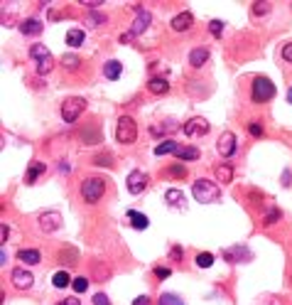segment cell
I'll list each match as a JSON object with an SVG mask.
<instances>
[{
    "mask_svg": "<svg viewBox=\"0 0 292 305\" xmlns=\"http://www.w3.org/2000/svg\"><path fill=\"white\" fill-rule=\"evenodd\" d=\"M216 180H219V182H231V180H233L231 165H219V168H216Z\"/></svg>",
    "mask_w": 292,
    "mask_h": 305,
    "instance_id": "cell-24",
    "label": "cell"
},
{
    "mask_svg": "<svg viewBox=\"0 0 292 305\" xmlns=\"http://www.w3.org/2000/svg\"><path fill=\"white\" fill-rule=\"evenodd\" d=\"M248 133L256 135V138H260V135H263V126L256 123V121H251V123H248Z\"/></svg>",
    "mask_w": 292,
    "mask_h": 305,
    "instance_id": "cell-35",
    "label": "cell"
},
{
    "mask_svg": "<svg viewBox=\"0 0 292 305\" xmlns=\"http://www.w3.org/2000/svg\"><path fill=\"white\" fill-rule=\"evenodd\" d=\"M20 30L25 32V35H39L42 32V22L35 18H30V20H25L22 25H20Z\"/></svg>",
    "mask_w": 292,
    "mask_h": 305,
    "instance_id": "cell-21",
    "label": "cell"
},
{
    "mask_svg": "<svg viewBox=\"0 0 292 305\" xmlns=\"http://www.w3.org/2000/svg\"><path fill=\"white\" fill-rule=\"evenodd\" d=\"M103 74H106V79L115 81L118 76L123 74V64H121L118 59H110V62H106V64H103Z\"/></svg>",
    "mask_w": 292,
    "mask_h": 305,
    "instance_id": "cell-14",
    "label": "cell"
},
{
    "mask_svg": "<svg viewBox=\"0 0 292 305\" xmlns=\"http://www.w3.org/2000/svg\"><path fill=\"white\" fill-rule=\"evenodd\" d=\"M93 165H101V168H110L113 165V155L110 152H101L93 158Z\"/></svg>",
    "mask_w": 292,
    "mask_h": 305,
    "instance_id": "cell-29",
    "label": "cell"
},
{
    "mask_svg": "<svg viewBox=\"0 0 292 305\" xmlns=\"http://www.w3.org/2000/svg\"><path fill=\"white\" fill-rule=\"evenodd\" d=\"M10 278H13V283H15L18 288H32V281H35V278H32V273H30V271H25V268H15Z\"/></svg>",
    "mask_w": 292,
    "mask_h": 305,
    "instance_id": "cell-11",
    "label": "cell"
},
{
    "mask_svg": "<svg viewBox=\"0 0 292 305\" xmlns=\"http://www.w3.org/2000/svg\"><path fill=\"white\" fill-rule=\"evenodd\" d=\"M135 37V35H133V32H126V35H121V42H130V39Z\"/></svg>",
    "mask_w": 292,
    "mask_h": 305,
    "instance_id": "cell-48",
    "label": "cell"
},
{
    "mask_svg": "<svg viewBox=\"0 0 292 305\" xmlns=\"http://www.w3.org/2000/svg\"><path fill=\"white\" fill-rule=\"evenodd\" d=\"M167 172H169L172 177H180V180H184V177H187V168H184V165H172Z\"/></svg>",
    "mask_w": 292,
    "mask_h": 305,
    "instance_id": "cell-34",
    "label": "cell"
},
{
    "mask_svg": "<svg viewBox=\"0 0 292 305\" xmlns=\"http://www.w3.org/2000/svg\"><path fill=\"white\" fill-rule=\"evenodd\" d=\"M84 5H89V8H98V5H103V3H101V0H86Z\"/></svg>",
    "mask_w": 292,
    "mask_h": 305,
    "instance_id": "cell-44",
    "label": "cell"
},
{
    "mask_svg": "<svg viewBox=\"0 0 292 305\" xmlns=\"http://www.w3.org/2000/svg\"><path fill=\"white\" fill-rule=\"evenodd\" d=\"M86 109V101L81 98V96H72V98H67L64 104H62V118L67 121V123H74L81 111Z\"/></svg>",
    "mask_w": 292,
    "mask_h": 305,
    "instance_id": "cell-5",
    "label": "cell"
},
{
    "mask_svg": "<svg viewBox=\"0 0 292 305\" xmlns=\"http://www.w3.org/2000/svg\"><path fill=\"white\" fill-rule=\"evenodd\" d=\"M128 222H130V227L133 229H147V224H150L145 214H140V212H135V210L128 212Z\"/></svg>",
    "mask_w": 292,
    "mask_h": 305,
    "instance_id": "cell-20",
    "label": "cell"
},
{
    "mask_svg": "<svg viewBox=\"0 0 292 305\" xmlns=\"http://www.w3.org/2000/svg\"><path fill=\"white\" fill-rule=\"evenodd\" d=\"M42 172H44V163H37V160H35V163L30 165V170H27V182L32 185V182H35Z\"/></svg>",
    "mask_w": 292,
    "mask_h": 305,
    "instance_id": "cell-25",
    "label": "cell"
},
{
    "mask_svg": "<svg viewBox=\"0 0 292 305\" xmlns=\"http://www.w3.org/2000/svg\"><path fill=\"white\" fill-rule=\"evenodd\" d=\"M91 22H106V15H91Z\"/></svg>",
    "mask_w": 292,
    "mask_h": 305,
    "instance_id": "cell-47",
    "label": "cell"
},
{
    "mask_svg": "<svg viewBox=\"0 0 292 305\" xmlns=\"http://www.w3.org/2000/svg\"><path fill=\"white\" fill-rule=\"evenodd\" d=\"M93 305H110L108 295H103V293H98V295H93Z\"/></svg>",
    "mask_w": 292,
    "mask_h": 305,
    "instance_id": "cell-37",
    "label": "cell"
},
{
    "mask_svg": "<svg viewBox=\"0 0 292 305\" xmlns=\"http://www.w3.org/2000/svg\"><path fill=\"white\" fill-rule=\"evenodd\" d=\"M177 150H180V145H177L174 140H164L160 145H155V155H169V152L177 155Z\"/></svg>",
    "mask_w": 292,
    "mask_h": 305,
    "instance_id": "cell-22",
    "label": "cell"
},
{
    "mask_svg": "<svg viewBox=\"0 0 292 305\" xmlns=\"http://www.w3.org/2000/svg\"><path fill=\"white\" fill-rule=\"evenodd\" d=\"M192 194L201 205H211V202H219L221 199V187L216 182H211V180H197L194 187H192Z\"/></svg>",
    "mask_w": 292,
    "mask_h": 305,
    "instance_id": "cell-1",
    "label": "cell"
},
{
    "mask_svg": "<svg viewBox=\"0 0 292 305\" xmlns=\"http://www.w3.org/2000/svg\"><path fill=\"white\" fill-rule=\"evenodd\" d=\"M52 283H54V288H67V286H72V278H69L67 271H59V273H54Z\"/></svg>",
    "mask_w": 292,
    "mask_h": 305,
    "instance_id": "cell-26",
    "label": "cell"
},
{
    "mask_svg": "<svg viewBox=\"0 0 292 305\" xmlns=\"http://www.w3.org/2000/svg\"><path fill=\"white\" fill-rule=\"evenodd\" d=\"M8 234H10V229H8V227H5V224H3V229H0V236H3V241L8 239Z\"/></svg>",
    "mask_w": 292,
    "mask_h": 305,
    "instance_id": "cell-46",
    "label": "cell"
},
{
    "mask_svg": "<svg viewBox=\"0 0 292 305\" xmlns=\"http://www.w3.org/2000/svg\"><path fill=\"white\" fill-rule=\"evenodd\" d=\"M219 152L223 155V158H228V155H233L236 152V135L231 133V131H226V133L219 138Z\"/></svg>",
    "mask_w": 292,
    "mask_h": 305,
    "instance_id": "cell-9",
    "label": "cell"
},
{
    "mask_svg": "<svg viewBox=\"0 0 292 305\" xmlns=\"http://www.w3.org/2000/svg\"><path fill=\"white\" fill-rule=\"evenodd\" d=\"M251 96L256 104H265L275 96V84L268 79V76H256L253 79V89H251Z\"/></svg>",
    "mask_w": 292,
    "mask_h": 305,
    "instance_id": "cell-2",
    "label": "cell"
},
{
    "mask_svg": "<svg viewBox=\"0 0 292 305\" xmlns=\"http://www.w3.org/2000/svg\"><path fill=\"white\" fill-rule=\"evenodd\" d=\"M128 192L130 194H140V192L145 190V185H147V177H145V172H140V170H133L128 175Z\"/></svg>",
    "mask_w": 292,
    "mask_h": 305,
    "instance_id": "cell-8",
    "label": "cell"
},
{
    "mask_svg": "<svg viewBox=\"0 0 292 305\" xmlns=\"http://www.w3.org/2000/svg\"><path fill=\"white\" fill-rule=\"evenodd\" d=\"M287 101H290V104H292V89H290V91H287Z\"/></svg>",
    "mask_w": 292,
    "mask_h": 305,
    "instance_id": "cell-49",
    "label": "cell"
},
{
    "mask_svg": "<svg viewBox=\"0 0 292 305\" xmlns=\"http://www.w3.org/2000/svg\"><path fill=\"white\" fill-rule=\"evenodd\" d=\"M164 202L167 205H172V207H184V194H182V190H167L164 192Z\"/></svg>",
    "mask_w": 292,
    "mask_h": 305,
    "instance_id": "cell-19",
    "label": "cell"
},
{
    "mask_svg": "<svg viewBox=\"0 0 292 305\" xmlns=\"http://www.w3.org/2000/svg\"><path fill=\"white\" fill-rule=\"evenodd\" d=\"M133 305H152V303H150V298H147V295H138V298L133 300Z\"/></svg>",
    "mask_w": 292,
    "mask_h": 305,
    "instance_id": "cell-41",
    "label": "cell"
},
{
    "mask_svg": "<svg viewBox=\"0 0 292 305\" xmlns=\"http://www.w3.org/2000/svg\"><path fill=\"white\" fill-rule=\"evenodd\" d=\"M169 273H172L169 268H162V266L155 268V276H157V278H169Z\"/></svg>",
    "mask_w": 292,
    "mask_h": 305,
    "instance_id": "cell-38",
    "label": "cell"
},
{
    "mask_svg": "<svg viewBox=\"0 0 292 305\" xmlns=\"http://www.w3.org/2000/svg\"><path fill=\"white\" fill-rule=\"evenodd\" d=\"M209 32H211L214 37H221V32H223V22H221V20H211V22H209Z\"/></svg>",
    "mask_w": 292,
    "mask_h": 305,
    "instance_id": "cell-33",
    "label": "cell"
},
{
    "mask_svg": "<svg viewBox=\"0 0 292 305\" xmlns=\"http://www.w3.org/2000/svg\"><path fill=\"white\" fill-rule=\"evenodd\" d=\"M62 64H64L69 72H74V69H79V64H81V62H79V57H76V55H64Z\"/></svg>",
    "mask_w": 292,
    "mask_h": 305,
    "instance_id": "cell-30",
    "label": "cell"
},
{
    "mask_svg": "<svg viewBox=\"0 0 292 305\" xmlns=\"http://www.w3.org/2000/svg\"><path fill=\"white\" fill-rule=\"evenodd\" d=\"M282 59H285V62H292V42L282 47Z\"/></svg>",
    "mask_w": 292,
    "mask_h": 305,
    "instance_id": "cell-39",
    "label": "cell"
},
{
    "mask_svg": "<svg viewBox=\"0 0 292 305\" xmlns=\"http://www.w3.org/2000/svg\"><path fill=\"white\" fill-rule=\"evenodd\" d=\"M277 219H280V210H270L268 212V217H265V224L270 227V224H275Z\"/></svg>",
    "mask_w": 292,
    "mask_h": 305,
    "instance_id": "cell-36",
    "label": "cell"
},
{
    "mask_svg": "<svg viewBox=\"0 0 292 305\" xmlns=\"http://www.w3.org/2000/svg\"><path fill=\"white\" fill-rule=\"evenodd\" d=\"M253 13H256V15H260V13H268V3H256Z\"/></svg>",
    "mask_w": 292,
    "mask_h": 305,
    "instance_id": "cell-40",
    "label": "cell"
},
{
    "mask_svg": "<svg viewBox=\"0 0 292 305\" xmlns=\"http://www.w3.org/2000/svg\"><path fill=\"white\" fill-rule=\"evenodd\" d=\"M192 22H194L192 13H187V10H184V13H180L177 18L172 20V30H174V32H187V30L192 27Z\"/></svg>",
    "mask_w": 292,
    "mask_h": 305,
    "instance_id": "cell-13",
    "label": "cell"
},
{
    "mask_svg": "<svg viewBox=\"0 0 292 305\" xmlns=\"http://www.w3.org/2000/svg\"><path fill=\"white\" fill-rule=\"evenodd\" d=\"M147 91H150V94H155V96L167 94V91H169V84H167V79L155 76V79H150V81H147Z\"/></svg>",
    "mask_w": 292,
    "mask_h": 305,
    "instance_id": "cell-15",
    "label": "cell"
},
{
    "mask_svg": "<svg viewBox=\"0 0 292 305\" xmlns=\"http://www.w3.org/2000/svg\"><path fill=\"white\" fill-rule=\"evenodd\" d=\"M184 133L192 135V138H197V135H206V133H209V121H206V118H201V116L189 118V121L184 123Z\"/></svg>",
    "mask_w": 292,
    "mask_h": 305,
    "instance_id": "cell-6",
    "label": "cell"
},
{
    "mask_svg": "<svg viewBox=\"0 0 292 305\" xmlns=\"http://www.w3.org/2000/svg\"><path fill=\"white\" fill-rule=\"evenodd\" d=\"M62 227V214L59 212H44L39 214V229L42 231H56Z\"/></svg>",
    "mask_w": 292,
    "mask_h": 305,
    "instance_id": "cell-7",
    "label": "cell"
},
{
    "mask_svg": "<svg viewBox=\"0 0 292 305\" xmlns=\"http://www.w3.org/2000/svg\"><path fill=\"white\" fill-rule=\"evenodd\" d=\"M30 57L37 59V64H47V62H54V59H52V52H49L44 44H32V47H30Z\"/></svg>",
    "mask_w": 292,
    "mask_h": 305,
    "instance_id": "cell-12",
    "label": "cell"
},
{
    "mask_svg": "<svg viewBox=\"0 0 292 305\" xmlns=\"http://www.w3.org/2000/svg\"><path fill=\"white\" fill-rule=\"evenodd\" d=\"M206 59H209V52H206L204 47H197V49L189 52V64L197 67V69H199L201 64H206Z\"/></svg>",
    "mask_w": 292,
    "mask_h": 305,
    "instance_id": "cell-18",
    "label": "cell"
},
{
    "mask_svg": "<svg viewBox=\"0 0 292 305\" xmlns=\"http://www.w3.org/2000/svg\"><path fill=\"white\" fill-rule=\"evenodd\" d=\"M182 253H184V251H182L180 246H174V248H172V259H182Z\"/></svg>",
    "mask_w": 292,
    "mask_h": 305,
    "instance_id": "cell-43",
    "label": "cell"
},
{
    "mask_svg": "<svg viewBox=\"0 0 292 305\" xmlns=\"http://www.w3.org/2000/svg\"><path fill=\"white\" fill-rule=\"evenodd\" d=\"M160 305H184V300L174 293H162L160 295Z\"/></svg>",
    "mask_w": 292,
    "mask_h": 305,
    "instance_id": "cell-27",
    "label": "cell"
},
{
    "mask_svg": "<svg viewBox=\"0 0 292 305\" xmlns=\"http://www.w3.org/2000/svg\"><path fill=\"white\" fill-rule=\"evenodd\" d=\"M172 128H174V126H172V123H169V126H162V133H164V131H172ZM150 131H152V133H160V128H155V126H152V128H150Z\"/></svg>",
    "mask_w": 292,
    "mask_h": 305,
    "instance_id": "cell-42",
    "label": "cell"
},
{
    "mask_svg": "<svg viewBox=\"0 0 292 305\" xmlns=\"http://www.w3.org/2000/svg\"><path fill=\"white\" fill-rule=\"evenodd\" d=\"M72 288L76 290V293H84V290L89 288V281H86L84 276H79V278H74V281H72Z\"/></svg>",
    "mask_w": 292,
    "mask_h": 305,
    "instance_id": "cell-32",
    "label": "cell"
},
{
    "mask_svg": "<svg viewBox=\"0 0 292 305\" xmlns=\"http://www.w3.org/2000/svg\"><path fill=\"white\" fill-rule=\"evenodd\" d=\"M18 259H20V261H25L27 266H35V264H39V261H42L39 251H35V248H20Z\"/></svg>",
    "mask_w": 292,
    "mask_h": 305,
    "instance_id": "cell-17",
    "label": "cell"
},
{
    "mask_svg": "<svg viewBox=\"0 0 292 305\" xmlns=\"http://www.w3.org/2000/svg\"><path fill=\"white\" fill-rule=\"evenodd\" d=\"M59 305H81V303H79V300H76V298H67V300H64V303H59Z\"/></svg>",
    "mask_w": 292,
    "mask_h": 305,
    "instance_id": "cell-45",
    "label": "cell"
},
{
    "mask_svg": "<svg viewBox=\"0 0 292 305\" xmlns=\"http://www.w3.org/2000/svg\"><path fill=\"white\" fill-rule=\"evenodd\" d=\"M103 192H106V182L101 180V177H89V180H84V185H81V194H84V199L93 205V202H98L101 197H103Z\"/></svg>",
    "mask_w": 292,
    "mask_h": 305,
    "instance_id": "cell-4",
    "label": "cell"
},
{
    "mask_svg": "<svg viewBox=\"0 0 292 305\" xmlns=\"http://www.w3.org/2000/svg\"><path fill=\"white\" fill-rule=\"evenodd\" d=\"M115 138H118V143H123V145L135 143V138H138V126H135V121H133L130 116H121V118H118Z\"/></svg>",
    "mask_w": 292,
    "mask_h": 305,
    "instance_id": "cell-3",
    "label": "cell"
},
{
    "mask_svg": "<svg viewBox=\"0 0 292 305\" xmlns=\"http://www.w3.org/2000/svg\"><path fill=\"white\" fill-rule=\"evenodd\" d=\"M211 264H214V256L211 253H206V251L204 253H197V266L199 268H209Z\"/></svg>",
    "mask_w": 292,
    "mask_h": 305,
    "instance_id": "cell-31",
    "label": "cell"
},
{
    "mask_svg": "<svg viewBox=\"0 0 292 305\" xmlns=\"http://www.w3.org/2000/svg\"><path fill=\"white\" fill-rule=\"evenodd\" d=\"M223 259H226V261H231V264H238L241 259H243V261H248V259H251V251H248L246 246L226 248V251H223Z\"/></svg>",
    "mask_w": 292,
    "mask_h": 305,
    "instance_id": "cell-10",
    "label": "cell"
},
{
    "mask_svg": "<svg viewBox=\"0 0 292 305\" xmlns=\"http://www.w3.org/2000/svg\"><path fill=\"white\" fill-rule=\"evenodd\" d=\"M150 13H147V10H140V13H138V18H135V25H133V30H130V32H133V35H140V32H145L147 27H150Z\"/></svg>",
    "mask_w": 292,
    "mask_h": 305,
    "instance_id": "cell-16",
    "label": "cell"
},
{
    "mask_svg": "<svg viewBox=\"0 0 292 305\" xmlns=\"http://www.w3.org/2000/svg\"><path fill=\"white\" fill-rule=\"evenodd\" d=\"M67 44H72V47H81V44H84V32H81V30H76V27L69 30V32H67Z\"/></svg>",
    "mask_w": 292,
    "mask_h": 305,
    "instance_id": "cell-23",
    "label": "cell"
},
{
    "mask_svg": "<svg viewBox=\"0 0 292 305\" xmlns=\"http://www.w3.org/2000/svg\"><path fill=\"white\" fill-rule=\"evenodd\" d=\"M177 158L180 160H197L199 158V150L197 148H180L177 150Z\"/></svg>",
    "mask_w": 292,
    "mask_h": 305,
    "instance_id": "cell-28",
    "label": "cell"
}]
</instances>
